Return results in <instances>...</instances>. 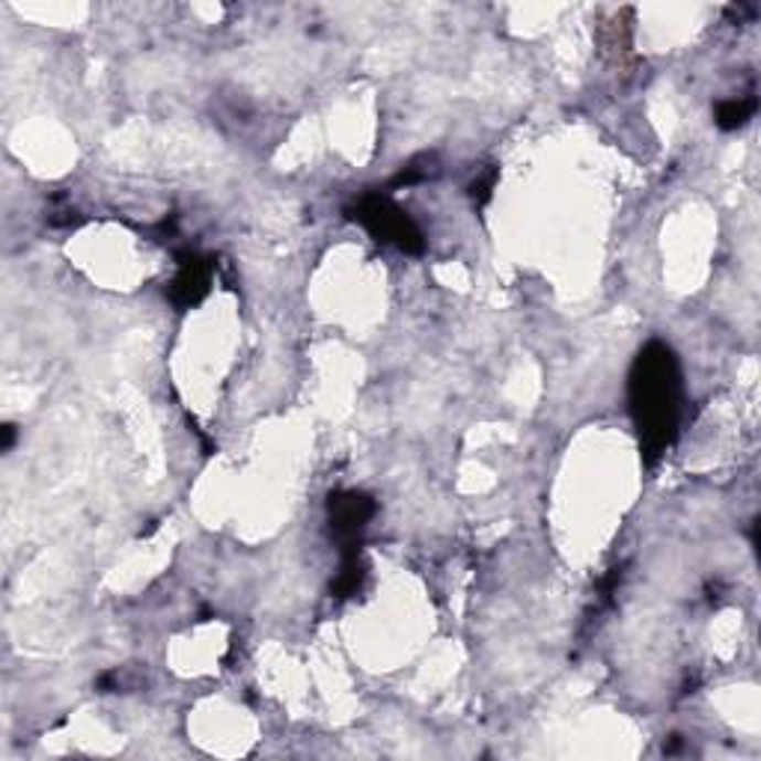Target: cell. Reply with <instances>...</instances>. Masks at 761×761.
Masks as SVG:
<instances>
[{
	"label": "cell",
	"instance_id": "1",
	"mask_svg": "<svg viewBox=\"0 0 761 761\" xmlns=\"http://www.w3.org/2000/svg\"><path fill=\"white\" fill-rule=\"evenodd\" d=\"M631 405L645 440V452L654 459L673 440L678 420V363L661 342H652L636 357L631 375Z\"/></svg>",
	"mask_w": 761,
	"mask_h": 761
},
{
	"label": "cell",
	"instance_id": "2",
	"mask_svg": "<svg viewBox=\"0 0 761 761\" xmlns=\"http://www.w3.org/2000/svg\"><path fill=\"white\" fill-rule=\"evenodd\" d=\"M354 221H361L378 242H393L408 254L422 250V235L417 224L410 221L390 196L366 194L354 205Z\"/></svg>",
	"mask_w": 761,
	"mask_h": 761
},
{
	"label": "cell",
	"instance_id": "3",
	"mask_svg": "<svg viewBox=\"0 0 761 761\" xmlns=\"http://www.w3.org/2000/svg\"><path fill=\"white\" fill-rule=\"evenodd\" d=\"M372 515H375V503H372L369 497H363V494L349 491V494H336V497H331V521L333 529H336L340 536L354 538L366 527V521H369Z\"/></svg>",
	"mask_w": 761,
	"mask_h": 761
},
{
	"label": "cell",
	"instance_id": "4",
	"mask_svg": "<svg viewBox=\"0 0 761 761\" xmlns=\"http://www.w3.org/2000/svg\"><path fill=\"white\" fill-rule=\"evenodd\" d=\"M205 289H208V265L191 256L187 262H182V271L173 280V301L182 303V307L196 303L205 294Z\"/></svg>",
	"mask_w": 761,
	"mask_h": 761
},
{
	"label": "cell",
	"instance_id": "5",
	"mask_svg": "<svg viewBox=\"0 0 761 761\" xmlns=\"http://www.w3.org/2000/svg\"><path fill=\"white\" fill-rule=\"evenodd\" d=\"M755 110V98H732V101H720L717 105V126L732 131V128L743 126Z\"/></svg>",
	"mask_w": 761,
	"mask_h": 761
}]
</instances>
